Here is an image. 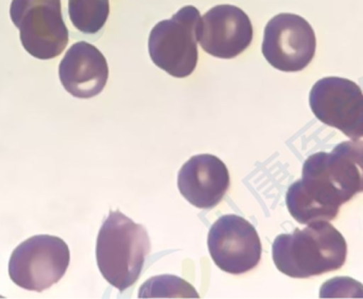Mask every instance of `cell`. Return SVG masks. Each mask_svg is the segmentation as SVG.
<instances>
[{"label":"cell","instance_id":"30bf717a","mask_svg":"<svg viewBox=\"0 0 363 299\" xmlns=\"http://www.w3.org/2000/svg\"><path fill=\"white\" fill-rule=\"evenodd\" d=\"M199 42L210 56L233 59L247 50L254 37L247 14L231 5H220L210 9L199 27Z\"/></svg>","mask_w":363,"mask_h":299},{"label":"cell","instance_id":"ba28073f","mask_svg":"<svg viewBox=\"0 0 363 299\" xmlns=\"http://www.w3.org/2000/svg\"><path fill=\"white\" fill-rule=\"evenodd\" d=\"M310 108L318 120L352 140L363 135V95L358 84L340 77L318 80L310 91Z\"/></svg>","mask_w":363,"mask_h":299},{"label":"cell","instance_id":"7a4b0ae2","mask_svg":"<svg viewBox=\"0 0 363 299\" xmlns=\"http://www.w3.org/2000/svg\"><path fill=\"white\" fill-rule=\"evenodd\" d=\"M307 225L274 241V263L288 277H316L345 264L347 245L341 232L327 220Z\"/></svg>","mask_w":363,"mask_h":299},{"label":"cell","instance_id":"3957f363","mask_svg":"<svg viewBox=\"0 0 363 299\" xmlns=\"http://www.w3.org/2000/svg\"><path fill=\"white\" fill-rule=\"evenodd\" d=\"M150 252L147 231L120 211H111L99 230L96 259L106 280L121 292L141 275Z\"/></svg>","mask_w":363,"mask_h":299},{"label":"cell","instance_id":"8992f818","mask_svg":"<svg viewBox=\"0 0 363 299\" xmlns=\"http://www.w3.org/2000/svg\"><path fill=\"white\" fill-rule=\"evenodd\" d=\"M69 249L60 237L35 235L14 249L9 275L25 290L44 292L60 281L69 265Z\"/></svg>","mask_w":363,"mask_h":299},{"label":"cell","instance_id":"5bb4252c","mask_svg":"<svg viewBox=\"0 0 363 299\" xmlns=\"http://www.w3.org/2000/svg\"><path fill=\"white\" fill-rule=\"evenodd\" d=\"M140 298H199L196 290L175 276H157L140 288Z\"/></svg>","mask_w":363,"mask_h":299},{"label":"cell","instance_id":"7c38bea8","mask_svg":"<svg viewBox=\"0 0 363 299\" xmlns=\"http://www.w3.org/2000/svg\"><path fill=\"white\" fill-rule=\"evenodd\" d=\"M59 77L65 90L77 98H92L103 92L109 67L99 48L86 42L74 44L59 67Z\"/></svg>","mask_w":363,"mask_h":299},{"label":"cell","instance_id":"8fae6325","mask_svg":"<svg viewBox=\"0 0 363 299\" xmlns=\"http://www.w3.org/2000/svg\"><path fill=\"white\" fill-rule=\"evenodd\" d=\"M230 186L228 169L218 157L197 154L186 161L178 174L182 196L199 209H212L224 198Z\"/></svg>","mask_w":363,"mask_h":299},{"label":"cell","instance_id":"5b68a950","mask_svg":"<svg viewBox=\"0 0 363 299\" xmlns=\"http://www.w3.org/2000/svg\"><path fill=\"white\" fill-rule=\"evenodd\" d=\"M12 22L25 50L40 60L60 56L69 43L61 0H12Z\"/></svg>","mask_w":363,"mask_h":299},{"label":"cell","instance_id":"6da1fadb","mask_svg":"<svg viewBox=\"0 0 363 299\" xmlns=\"http://www.w3.org/2000/svg\"><path fill=\"white\" fill-rule=\"evenodd\" d=\"M362 165L360 140L310 156L303 163V177L286 192L291 215L303 225L335 220L341 205L362 192Z\"/></svg>","mask_w":363,"mask_h":299},{"label":"cell","instance_id":"277c9868","mask_svg":"<svg viewBox=\"0 0 363 299\" xmlns=\"http://www.w3.org/2000/svg\"><path fill=\"white\" fill-rule=\"evenodd\" d=\"M201 14L193 6L182 8L171 20L152 28L148 52L152 62L176 78H186L196 69L199 61V27Z\"/></svg>","mask_w":363,"mask_h":299},{"label":"cell","instance_id":"4fadbf2b","mask_svg":"<svg viewBox=\"0 0 363 299\" xmlns=\"http://www.w3.org/2000/svg\"><path fill=\"white\" fill-rule=\"evenodd\" d=\"M74 27L86 35L99 33L109 16V0H69Z\"/></svg>","mask_w":363,"mask_h":299},{"label":"cell","instance_id":"9c48e42d","mask_svg":"<svg viewBox=\"0 0 363 299\" xmlns=\"http://www.w3.org/2000/svg\"><path fill=\"white\" fill-rule=\"evenodd\" d=\"M208 248L216 266L233 275L247 273L260 262V237L245 218L235 214L223 215L210 229Z\"/></svg>","mask_w":363,"mask_h":299},{"label":"cell","instance_id":"52a82bcc","mask_svg":"<svg viewBox=\"0 0 363 299\" xmlns=\"http://www.w3.org/2000/svg\"><path fill=\"white\" fill-rule=\"evenodd\" d=\"M315 50V33L301 16L281 13L267 23L262 54L274 69L286 73L303 71L313 60Z\"/></svg>","mask_w":363,"mask_h":299}]
</instances>
